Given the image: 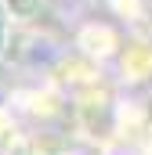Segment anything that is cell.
Instances as JSON below:
<instances>
[{
	"label": "cell",
	"instance_id": "7a4b0ae2",
	"mask_svg": "<svg viewBox=\"0 0 152 155\" xmlns=\"http://www.w3.org/2000/svg\"><path fill=\"white\" fill-rule=\"evenodd\" d=\"M7 47H11V11H7V4L0 0V58L7 54Z\"/></svg>",
	"mask_w": 152,
	"mask_h": 155
},
{
	"label": "cell",
	"instance_id": "6da1fadb",
	"mask_svg": "<svg viewBox=\"0 0 152 155\" xmlns=\"http://www.w3.org/2000/svg\"><path fill=\"white\" fill-rule=\"evenodd\" d=\"M7 4V11H11V18H18V22H29V18H36L40 7H43V0H4Z\"/></svg>",
	"mask_w": 152,
	"mask_h": 155
}]
</instances>
